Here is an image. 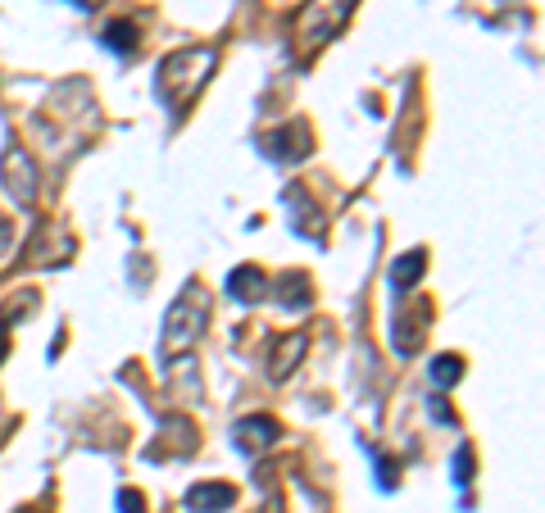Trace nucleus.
Segmentation results:
<instances>
[{"label": "nucleus", "mask_w": 545, "mask_h": 513, "mask_svg": "<svg viewBox=\"0 0 545 513\" xmlns=\"http://www.w3.org/2000/svg\"><path fill=\"white\" fill-rule=\"evenodd\" d=\"M309 350V332H287L273 341V350H268V377L273 382H287L291 373H296V364L305 359Z\"/></svg>", "instance_id": "0eeeda50"}, {"label": "nucleus", "mask_w": 545, "mask_h": 513, "mask_svg": "<svg viewBox=\"0 0 545 513\" xmlns=\"http://www.w3.org/2000/svg\"><path fill=\"white\" fill-rule=\"evenodd\" d=\"M214 64H218L214 46H182V50H173L169 60L159 64V73H155V96L164 100L173 114H187V109L196 105V96L205 91Z\"/></svg>", "instance_id": "f257e3e1"}, {"label": "nucleus", "mask_w": 545, "mask_h": 513, "mask_svg": "<svg viewBox=\"0 0 545 513\" xmlns=\"http://www.w3.org/2000/svg\"><path fill=\"white\" fill-rule=\"evenodd\" d=\"M187 509L191 513H228V509H237V486H228V482H196L187 491Z\"/></svg>", "instance_id": "1a4fd4ad"}, {"label": "nucleus", "mask_w": 545, "mask_h": 513, "mask_svg": "<svg viewBox=\"0 0 545 513\" xmlns=\"http://www.w3.org/2000/svg\"><path fill=\"white\" fill-rule=\"evenodd\" d=\"M10 241H14V223H10V218H0V255L10 250Z\"/></svg>", "instance_id": "a211bd4d"}, {"label": "nucleus", "mask_w": 545, "mask_h": 513, "mask_svg": "<svg viewBox=\"0 0 545 513\" xmlns=\"http://www.w3.org/2000/svg\"><path fill=\"white\" fill-rule=\"evenodd\" d=\"M314 150V132H309V123H282L278 132H268L264 137V155L273 159V164H300V159Z\"/></svg>", "instance_id": "39448f33"}, {"label": "nucleus", "mask_w": 545, "mask_h": 513, "mask_svg": "<svg viewBox=\"0 0 545 513\" xmlns=\"http://www.w3.org/2000/svg\"><path fill=\"white\" fill-rule=\"evenodd\" d=\"M5 355H10V341H5V336H0V364H5Z\"/></svg>", "instance_id": "6ab92c4d"}, {"label": "nucleus", "mask_w": 545, "mask_h": 513, "mask_svg": "<svg viewBox=\"0 0 545 513\" xmlns=\"http://www.w3.org/2000/svg\"><path fill=\"white\" fill-rule=\"evenodd\" d=\"M450 468H455V482L459 486H473V477H477V459H473V445H459V454H455V464H450Z\"/></svg>", "instance_id": "2eb2a0df"}, {"label": "nucleus", "mask_w": 545, "mask_h": 513, "mask_svg": "<svg viewBox=\"0 0 545 513\" xmlns=\"http://www.w3.org/2000/svg\"><path fill=\"white\" fill-rule=\"evenodd\" d=\"M359 0H305L291 19V50H296L300 60H314L323 46L341 37V28L350 23Z\"/></svg>", "instance_id": "7ed1b4c3"}, {"label": "nucleus", "mask_w": 545, "mask_h": 513, "mask_svg": "<svg viewBox=\"0 0 545 513\" xmlns=\"http://www.w3.org/2000/svg\"><path fill=\"white\" fill-rule=\"evenodd\" d=\"M427 305L423 309H400L396 318H391V346H396V355H418L427 341Z\"/></svg>", "instance_id": "423d86ee"}, {"label": "nucleus", "mask_w": 545, "mask_h": 513, "mask_svg": "<svg viewBox=\"0 0 545 513\" xmlns=\"http://www.w3.org/2000/svg\"><path fill=\"white\" fill-rule=\"evenodd\" d=\"M264 291H268V273H264V268L241 264V268H232V273H228V296L241 300V305H259Z\"/></svg>", "instance_id": "9d476101"}, {"label": "nucleus", "mask_w": 545, "mask_h": 513, "mask_svg": "<svg viewBox=\"0 0 545 513\" xmlns=\"http://www.w3.org/2000/svg\"><path fill=\"white\" fill-rule=\"evenodd\" d=\"M423 273H427V255L423 250H409V255H400L396 264L387 268V282L396 296H405V291H414L418 282H423Z\"/></svg>", "instance_id": "9b49d317"}, {"label": "nucleus", "mask_w": 545, "mask_h": 513, "mask_svg": "<svg viewBox=\"0 0 545 513\" xmlns=\"http://www.w3.org/2000/svg\"><path fill=\"white\" fill-rule=\"evenodd\" d=\"M427 377H432L441 391H450V386L464 382V359L459 355H436L432 364H427Z\"/></svg>", "instance_id": "4468645a"}, {"label": "nucleus", "mask_w": 545, "mask_h": 513, "mask_svg": "<svg viewBox=\"0 0 545 513\" xmlns=\"http://www.w3.org/2000/svg\"><path fill=\"white\" fill-rule=\"evenodd\" d=\"M100 41H105V50H114V55H137L141 50V28L132 19H114L105 23V32H100Z\"/></svg>", "instance_id": "ddd939ff"}, {"label": "nucleus", "mask_w": 545, "mask_h": 513, "mask_svg": "<svg viewBox=\"0 0 545 513\" xmlns=\"http://www.w3.org/2000/svg\"><path fill=\"white\" fill-rule=\"evenodd\" d=\"M119 513H146V495L137 486H123L119 491Z\"/></svg>", "instance_id": "dca6fc26"}, {"label": "nucleus", "mask_w": 545, "mask_h": 513, "mask_svg": "<svg viewBox=\"0 0 545 513\" xmlns=\"http://www.w3.org/2000/svg\"><path fill=\"white\" fill-rule=\"evenodd\" d=\"M0 178H5V191L19 200V209L37 205V159L23 146H10L5 159H0Z\"/></svg>", "instance_id": "20e7f679"}, {"label": "nucleus", "mask_w": 545, "mask_h": 513, "mask_svg": "<svg viewBox=\"0 0 545 513\" xmlns=\"http://www.w3.org/2000/svg\"><path fill=\"white\" fill-rule=\"evenodd\" d=\"M273 291H278V305L291 309V314L314 305V282H309V273H282Z\"/></svg>", "instance_id": "f8f14e48"}, {"label": "nucleus", "mask_w": 545, "mask_h": 513, "mask_svg": "<svg viewBox=\"0 0 545 513\" xmlns=\"http://www.w3.org/2000/svg\"><path fill=\"white\" fill-rule=\"evenodd\" d=\"M282 436V427L273 423L268 414H250V418H241L237 427H232V445H237L241 454H259V450H268V445Z\"/></svg>", "instance_id": "6e6552de"}, {"label": "nucleus", "mask_w": 545, "mask_h": 513, "mask_svg": "<svg viewBox=\"0 0 545 513\" xmlns=\"http://www.w3.org/2000/svg\"><path fill=\"white\" fill-rule=\"evenodd\" d=\"M23 513H37V509H23Z\"/></svg>", "instance_id": "aec40b11"}, {"label": "nucleus", "mask_w": 545, "mask_h": 513, "mask_svg": "<svg viewBox=\"0 0 545 513\" xmlns=\"http://www.w3.org/2000/svg\"><path fill=\"white\" fill-rule=\"evenodd\" d=\"M205 323H209V291L205 282H187L178 291V300L169 305L164 314V332H159V359L164 364H178L196 350V341L205 336Z\"/></svg>", "instance_id": "f03ea898"}, {"label": "nucleus", "mask_w": 545, "mask_h": 513, "mask_svg": "<svg viewBox=\"0 0 545 513\" xmlns=\"http://www.w3.org/2000/svg\"><path fill=\"white\" fill-rule=\"evenodd\" d=\"M427 409H432L436 423H455V414L446 409V400H441V395H432V400H427Z\"/></svg>", "instance_id": "f3484780"}]
</instances>
